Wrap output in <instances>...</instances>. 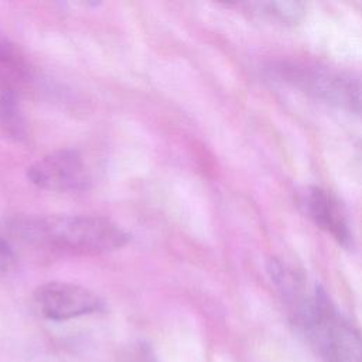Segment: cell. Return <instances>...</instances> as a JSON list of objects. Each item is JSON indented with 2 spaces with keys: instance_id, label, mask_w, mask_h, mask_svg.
Segmentation results:
<instances>
[{
  "instance_id": "6da1fadb",
  "label": "cell",
  "mask_w": 362,
  "mask_h": 362,
  "mask_svg": "<svg viewBox=\"0 0 362 362\" xmlns=\"http://www.w3.org/2000/svg\"><path fill=\"white\" fill-rule=\"evenodd\" d=\"M25 242L71 255H102L123 247L129 235L113 221L92 215H49L18 223Z\"/></svg>"
},
{
  "instance_id": "7a4b0ae2",
  "label": "cell",
  "mask_w": 362,
  "mask_h": 362,
  "mask_svg": "<svg viewBox=\"0 0 362 362\" xmlns=\"http://www.w3.org/2000/svg\"><path fill=\"white\" fill-rule=\"evenodd\" d=\"M290 303L294 320L328 362H362V329L344 318L321 288H305Z\"/></svg>"
},
{
  "instance_id": "3957f363",
  "label": "cell",
  "mask_w": 362,
  "mask_h": 362,
  "mask_svg": "<svg viewBox=\"0 0 362 362\" xmlns=\"http://www.w3.org/2000/svg\"><path fill=\"white\" fill-rule=\"evenodd\" d=\"M27 177L35 187L51 192H78L88 188L89 171L75 150H57L27 168Z\"/></svg>"
},
{
  "instance_id": "277c9868",
  "label": "cell",
  "mask_w": 362,
  "mask_h": 362,
  "mask_svg": "<svg viewBox=\"0 0 362 362\" xmlns=\"http://www.w3.org/2000/svg\"><path fill=\"white\" fill-rule=\"evenodd\" d=\"M34 304L41 315L65 321L102 308V300L89 288L66 281H49L34 291Z\"/></svg>"
},
{
  "instance_id": "5b68a950",
  "label": "cell",
  "mask_w": 362,
  "mask_h": 362,
  "mask_svg": "<svg viewBox=\"0 0 362 362\" xmlns=\"http://www.w3.org/2000/svg\"><path fill=\"white\" fill-rule=\"evenodd\" d=\"M297 204L305 216L329 233L338 243L342 246L349 245L351 232L344 211L329 192L318 187H304L297 194Z\"/></svg>"
},
{
  "instance_id": "8992f818",
  "label": "cell",
  "mask_w": 362,
  "mask_h": 362,
  "mask_svg": "<svg viewBox=\"0 0 362 362\" xmlns=\"http://www.w3.org/2000/svg\"><path fill=\"white\" fill-rule=\"evenodd\" d=\"M24 136V119L14 89L0 82V137L20 140Z\"/></svg>"
},
{
  "instance_id": "52a82bcc",
  "label": "cell",
  "mask_w": 362,
  "mask_h": 362,
  "mask_svg": "<svg viewBox=\"0 0 362 362\" xmlns=\"http://www.w3.org/2000/svg\"><path fill=\"white\" fill-rule=\"evenodd\" d=\"M255 7L263 16L283 24H294L304 14V4L298 1H266L255 3Z\"/></svg>"
},
{
  "instance_id": "ba28073f",
  "label": "cell",
  "mask_w": 362,
  "mask_h": 362,
  "mask_svg": "<svg viewBox=\"0 0 362 362\" xmlns=\"http://www.w3.org/2000/svg\"><path fill=\"white\" fill-rule=\"evenodd\" d=\"M23 69L24 64L17 51L6 40L0 38V82L13 89L11 83L18 81L17 78L23 75Z\"/></svg>"
},
{
  "instance_id": "9c48e42d",
  "label": "cell",
  "mask_w": 362,
  "mask_h": 362,
  "mask_svg": "<svg viewBox=\"0 0 362 362\" xmlns=\"http://www.w3.org/2000/svg\"><path fill=\"white\" fill-rule=\"evenodd\" d=\"M348 107L362 116V76L346 79L339 89H335Z\"/></svg>"
},
{
  "instance_id": "30bf717a",
  "label": "cell",
  "mask_w": 362,
  "mask_h": 362,
  "mask_svg": "<svg viewBox=\"0 0 362 362\" xmlns=\"http://www.w3.org/2000/svg\"><path fill=\"white\" fill-rule=\"evenodd\" d=\"M120 362H157L153 351L146 344H132L120 355Z\"/></svg>"
},
{
  "instance_id": "8fae6325",
  "label": "cell",
  "mask_w": 362,
  "mask_h": 362,
  "mask_svg": "<svg viewBox=\"0 0 362 362\" xmlns=\"http://www.w3.org/2000/svg\"><path fill=\"white\" fill-rule=\"evenodd\" d=\"M16 263V255L10 243L0 236V277L7 274Z\"/></svg>"
}]
</instances>
